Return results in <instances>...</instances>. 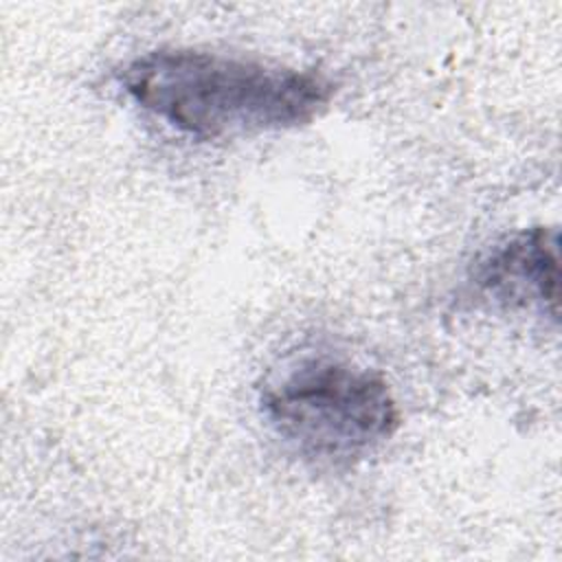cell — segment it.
<instances>
[{"mask_svg": "<svg viewBox=\"0 0 562 562\" xmlns=\"http://www.w3.org/2000/svg\"><path fill=\"white\" fill-rule=\"evenodd\" d=\"M121 86L140 108L202 140L307 125L336 94L321 72L198 48L149 50L123 68Z\"/></svg>", "mask_w": 562, "mask_h": 562, "instance_id": "obj_1", "label": "cell"}, {"mask_svg": "<svg viewBox=\"0 0 562 562\" xmlns=\"http://www.w3.org/2000/svg\"><path fill=\"white\" fill-rule=\"evenodd\" d=\"M261 408L272 430L301 457L347 468L400 426L386 380L336 358H303L270 380Z\"/></svg>", "mask_w": 562, "mask_h": 562, "instance_id": "obj_2", "label": "cell"}, {"mask_svg": "<svg viewBox=\"0 0 562 562\" xmlns=\"http://www.w3.org/2000/svg\"><path fill=\"white\" fill-rule=\"evenodd\" d=\"M479 285L507 305L558 314V231L531 228L507 239L476 272Z\"/></svg>", "mask_w": 562, "mask_h": 562, "instance_id": "obj_3", "label": "cell"}]
</instances>
